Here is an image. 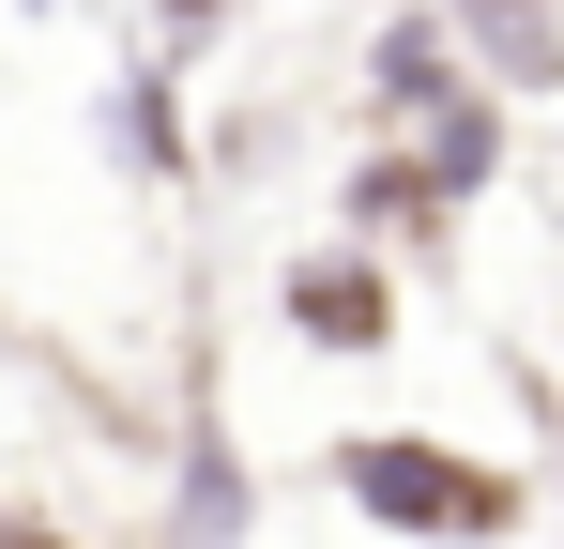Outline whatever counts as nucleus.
<instances>
[{
    "label": "nucleus",
    "instance_id": "1",
    "mask_svg": "<svg viewBox=\"0 0 564 549\" xmlns=\"http://www.w3.org/2000/svg\"><path fill=\"white\" fill-rule=\"evenodd\" d=\"M336 488H351V519H381L412 549H519L534 535V473L519 458H473V443H427V428L336 443Z\"/></svg>",
    "mask_w": 564,
    "mask_h": 549
},
{
    "label": "nucleus",
    "instance_id": "2",
    "mask_svg": "<svg viewBox=\"0 0 564 549\" xmlns=\"http://www.w3.org/2000/svg\"><path fill=\"white\" fill-rule=\"evenodd\" d=\"M290 321L321 352H381L397 336V290H381V260H290Z\"/></svg>",
    "mask_w": 564,
    "mask_h": 549
},
{
    "label": "nucleus",
    "instance_id": "3",
    "mask_svg": "<svg viewBox=\"0 0 564 549\" xmlns=\"http://www.w3.org/2000/svg\"><path fill=\"white\" fill-rule=\"evenodd\" d=\"M458 31L488 46L503 92H550V77H564V15H550V0H458Z\"/></svg>",
    "mask_w": 564,
    "mask_h": 549
},
{
    "label": "nucleus",
    "instance_id": "4",
    "mask_svg": "<svg viewBox=\"0 0 564 549\" xmlns=\"http://www.w3.org/2000/svg\"><path fill=\"white\" fill-rule=\"evenodd\" d=\"M0 549H62V535H31V519H0Z\"/></svg>",
    "mask_w": 564,
    "mask_h": 549
},
{
    "label": "nucleus",
    "instance_id": "5",
    "mask_svg": "<svg viewBox=\"0 0 564 549\" xmlns=\"http://www.w3.org/2000/svg\"><path fill=\"white\" fill-rule=\"evenodd\" d=\"M550 504H564V458H550Z\"/></svg>",
    "mask_w": 564,
    "mask_h": 549
}]
</instances>
